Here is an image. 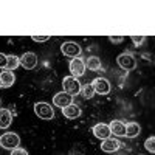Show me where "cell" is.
Segmentation results:
<instances>
[{"label": "cell", "instance_id": "cell-1", "mask_svg": "<svg viewBox=\"0 0 155 155\" xmlns=\"http://www.w3.org/2000/svg\"><path fill=\"white\" fill-rule=\"evenodd\" d=\"M62 87H64V92L68 93L70 96H76L81 93V82L78 81V78L74 76H65L62 81Z\"/></svg>", "mask_w": 155, "mask_h": 155}, {"label": "cell", "instance_id": "cell-2", "mask_svg": "<svg viewBox=\"0 0 155 155\" xmlns=\"http://www.w3.org/2000/svg\"><path fill=\"white\" fill-rule=\"evenodd\" d=\"M20 144V137L17 134H12V132H6L0 137V146L3 149H8V150H12L19 147Z\"/></svg>", "mask_w": 155, "mask_h": 155}, {"label": "cell", "instance_id": "cell-3", "mask_svg": "<svg viewBox=\"0 0 155 155\" xmlns=\"http://www.w3.org/2000/svg\"><path fill=\"white\" fill-rule=\"evenodd\" d=\"M116 64H118L124 71H132L137 67V59L132 53H121L116 58Z\"/></svg>", "mask_w": 155, "mask_h": 155}, {"label": "cell", "instance_id": "cell-4", "mask_svg": "<svg viewBox=\"0 0 155 155\" xmlns=\"http://www.w3.org/2000/svg\"><path fill=\"white\" fill-rule=\"evenodd\" d=\"M34 113L42 120H53L54 118V110L47 102H36L34 104Z\"/></svg>", "mask_w": 155, "mask_h": 155}, {"label": "cell", "instance_id": "cell-5", "mask_svg": "<svg viewBox=\"0 0 155 155\" xmlns=\"http://www.w3.org/2000/svg\"><path fill=\"white\" fill-rule=\"evenodd\" d=\"M61 50H62V53L68 56V58H79L81 54V45L79 44H76V42H64L61 45Z\"/></svg>", "mask_w": 155, "mask_h": 155}, {"label": "cell", "instance_id": "cell-6", "mask_svg": "<svg viewBox=\"0 0 155 155\" xmlns=\"http://www.w3.org/2000/svg\"><path fill=\"white\" fill-rule=\"evenodd\" d=\"M70 71H71V76L74 78H79L85 73V62L82 58H73L70 61Z\"/></svg>", "mask_w": 155, "mask_h": 155}, {"label": "cell", "instance_id": "cell-7", "mask_svg": "<svg viewBox=\"0 0 155 155\" xmlns=\"http://www.w3.org/2000/svg\"><path fill=\"white\" fill-rule=\"evenodd\" d=\"M93 88H95V93H99V95H107L110 93V82L106 79V78H96V79L92 82Z\"/></svg>", "mask_w": 155, "mask_h": 155}, {"label": "cell", "instance_id": "cell-8", "mask_svg": "<svg viewBox=\"0 0 155 155\" xmlns=\"http://www.w3.org/2000/svg\"><path fill=\"white\" fill-rule=\"evenodd\" d=\"M53 104L58 106L59 109H64V107H67L70 104H73V96H70L68 93L65 92H59L53 96Z\"/></svg>", "mask_w": 155, "mask_h": 155}, {"label": "cell", "instance_id": "cell-9", "mask_svg": "<svg viewBox=\"0 0 155 155\" xmlns=\"http://www.w3.org/2000/svg\"><path fill=\"white\" fill-rule=\"evenodd\" d=\"M19 59H20V65H22L23 68H27V70H33V68L37 65V56H36L34 53H31V51L22 54Z\"/></svg>", "mask_w": 155, "mask_h": 155}, {"label": "cell", "instance_id": "cell-10", "mask_svg": "<svg viewBox=\"0 0 155 155\" xmlns=\"http://www.w3.org/2000/svg\"><path fill=\"white\" fill-rule=\"evenodd\" d=\"M120 147H121V143L116 138H106V140H102V143H101V150L107 152V153L116 152Z\"/></svg>", "mask_w": 155, "mask_h": 155}, {"label": "cell", "instance_id": "cell-11", "mask_svg": "<svg viewBox=\"0 0 155 155\" xmlns=\"http://www.w3.org/2000/svg\"><path fill=\"white\" fill-rule=\"evenodd\" d=\"M93 135L99 140H106V138H110L112 132L109 129V124H104V123H99V124H95L93 126Z\"/></svg>", "mask_w": 155, "mask_h": 155}, {"label": "cell", "instance_id": "cell-12", "mask_svg": "<svg viewBox=\"0 0 155 155\" xmlns=\"http://www.w3.org/2000/svg\"><path fill=\"white\" fill-rule=\"evenodd\" d=\"M62 113H64V116L65 118H68V120H76V118H79L81 116V109L78 107L76 104H70V106H67V107H64L62 109Z\"/></svg>", "mask_w": 155, "mask_h": 155}, {"label": "cell", "instance_id": "cell-13", "mask_svg": "<svg viewBox=\"0 0 155 155\" xmlns=\"http://www.w3.org/2000/svg\"><path fill=\"white\" fill-rule=\"evenodd\" d=\"M16 82V76H14V71H8V70H3L2 73H0V84H2V87L8 88L11 87L12 84Z\"/></svg>", "mask_w": 155, "mask_h": 155}, {"label": "cell", "instance_id": "cell-14", "mask_svg": "<svg viewBox=\"0 0 155 155\" xmlns=\"http://www.w3.org/2000/svg\"><path fill=\"white\" fill-rule=\"evenodd\" d=\"M109 129H110V132L116 137H124V132H126V124L123 121H118V120H115L109 124Z\"/></svg>", "mask_w": 155, "mask_h": 155}, {"label": "cell", "instance_id": "cell-15", "mask_svg": "<svg viewBox=\"0 0 155 155\" xmlns=\"http://www.w3.org/2000/svg\"><path fill=\"white\" fill-rule=\"evenodd\" d=\"M12 123V113L8 109H0V129H8Z\"/></svg>", "mask_w": 155, "mask_h": 155}, {"label": "cell", "instance_id": "cell-16", "mask_svg": "<svg viewBox=\"0 0 155 155\" xmlns=\"http://www.w3.org/2000/svg\"><path fill=\"white\" fill-rule=\"evenodd\" d=\"M140 132H141L140 124H137V123H127V124H126V132H124V135H126L127 138H135V137L140 135Z\"/></svg>", "mask_w": 155, "mask_h": 155}, {"label": "cell", "instance_id": "cell-17", "mask_svg": "<svg viewBox=\"0 0 155 155\" xmlns=\"http://www.w3.org/2000/svg\"><path fill=\"white\" fill-rule=\"evenodd\" d=\"M19 65H20V59H19V56L6 54V65H5V70H8V71H14L16 68H19Z\"/></svg>", "mask_w": 155, "mask_h": 155}, {"label": "cell", "instance_id": "cell-18", "mask_svg": "<svg viewBox=\"0 0 155 155\" xmlns=\"http://www.w3.org/2000/svg\"><path fill=\"white\" fill-rule=\"evenodd\" d=\"M85 68L92 70V71L99 70V68H101V61H99V58H96V56H90V58L87 59V65H85Z\"/></svg>", "mask_w": 155, "mask_h": 155}, {"label": "cell", "instance_id": "cell-19", "mask_svg": "<svg viewBox=\"0 0 155 155\" xmlns=\"http://www.w3.org/2000/svg\"><path fill=\"white\" fill-rule=\"evenodd\" d=\"M81 95L85 98V99H92L95 96V88L92 84H85L84 87H81Z\"/></svg>", "mask_w": 155, "mask_h": 155}, {"label": "cell", "instance_id": "cell-20", "mask_svg": "<svg viewBox=\"0 0 155 155\" xmlns=\"http://www.w3.org/2000/svg\"><path fill=\"white\" fill-rule=\"evenodd\" d=\"M144 147L149 150V152H155V137H149L146 140V143H144Z\"/></svg>", "mask_w": 155, "mask_h": 155}, {"label": "cell", "instance_id": "cell-21", "mask_svg": "<svg viewBox=\"0 0 155 155\" xmlns=\"http://www.w3.org/2000/svg\"><path fill=\"white\" fill-rule=\"evenodd\" d=\"M146 41V37L144 36H132V42L138 47V45H141V44H143Z\"/></svg>", "mask_w": 155, "mask_h": 155}, {"label": "cell", "instance_id": "cell-22", "mask_svg": "<svg viewBox=\"0 0 155 155\" xmlns=\"http://www.w3.org/2000/svg\"><path fill=\"white\" fill-rule=\"evenodd\" d=\"M11 155H28V152L22 147H16V149L11 150Z\"/></svg>", "mask_w": 155, "mask_h": 155}, {"label": "cell", "instance_id": "cell-23", "mask_svg": "<svg viewBox=\"0 0 155 155\" xmlns=\"http://www.w3.org/2000/svg\"><path fill=\"white\" fill-rule=\"evenodd\" d=\"M109 41H110L112 44H121V42L124 41V37H123V36H110Z\"/></svg>", "mask_w": 155, "mask_h": 155}, {"label": "cell", "instance_id": "cell-24", "mask_svg": "<svg viewBox=\"0 0 155 155\" xmlns=\"http://www.w3.org/2000/svg\"><path fill=\"white\" fill-rule=\"evenodd\" d=\"M34 42H47L48 39H50V36H33L31 37Z\"/></svg>", "mask_w": 155, "mask_h": 155}, {"label": "cell", "instance_id": "cell-25", "mask_svg": "<svg viewBox=\"0 0 155 155\" xmlns=\"http://www.w3.org/2000/svg\"><path fill=\"white\" fill-rule=\"evenodd\" d=\"M5 65H6V54L0 53V68H5Z\"/></svg>", "mask_w": 155, "mask_h": 155}, {"label": "cell", "instance_id": "cell-26", "mask_svg": "<svg viewBox=\"0 0 155 155\" xmlns=\"http://www.w3.org/2000/svg\"><path fill=\"white\" fill-rule=\"evenodd\" d=\"M0 87H2V84H0Z\"/></svg>", "mask_w": 155, "mask_h": 155}]
</instances>
